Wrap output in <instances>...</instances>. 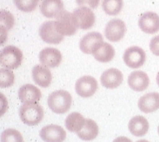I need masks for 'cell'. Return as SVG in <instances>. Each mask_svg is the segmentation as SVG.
<instances>
[{
	"instance_id": "cell-19",
	"label": "cell",
	"mask_w": 159,
	"mask_h": 142,
	"mask_svg": "<svg viewBox=\"0 0 159 142\" xmlns=\"http://www.w3.org/2000/svg\"><path fill=\"white\" fill-rule=\"evenodd\" d=\"M138 108L144 113L154 112L159 109V93L151 92L142 96L138 100Z\"/></svg>"
},
{
	"instance_id": "cell-1",
	"label": "cell",
	"mask_w": 159,
	"mask_h": 142,
	"mask_svg": "<svg viewBox=\"0 0 159 142\" xmlns=\"http://www.w3.org/2000/svg\"><path fill=\"white\" fill-rule=\"evenodd\" d=\"M72 103V97L71 94L64 90L53 91L48 99L49 108L57 114L66 113L70 109Z\"/></svg>"
},
{
	"instance_id": "cell-21",
	"label": "cell",
	"mask_w": 159,
	"mask_h": 142,
	"mask_svg": "<svg viewBox=\"0 0 159 142\" xmlns=\"http://www.w3.org/2000/svg\"><path fill=\"white\" fill-rule=\"evenodd\" d=\"M129 130L134 136H143L149 130V125L147 120L142 115L133 117L129 122Z\"/></svg>"
},
{
	"instance_id": "cell-25",
	"label": "cell",
	"mask_w": 159,
	"mask_h": 142,
	"mask_svg": "<svg viewBox=\"0 0 159 142\" xmlns=\"http://www.w3.org/2000/svg\"><path fill=\"white\" fill-rule=\"evenodd\" d=\"M123 0H102V8L109 16L118 15L123 8Z\"/></svg>"
},
{
	"instance_id": "cell-7",
	"label": "cell",
	"mask_w": 159,
	"mask_h": 142,
	"mask_svg": "<svg viewBox=\"0 0 159 142\" xmlns=\"http://www.w3.org/2000/svg\"><path fill=\"white\" fill-rule=\"evenodd\" d=\"M126 25L123 20L113 19L107 23L105 28V36L107 40L112 42H117L125 37Z\"/></svg>"
},
{
	"instance_id": "cell-33",
	"label": "cell",
	"mask_w": 159,
	"mask_h": 142,
	"mask_svg": "<svg viewBox=\"0 0 159 142\" xmlns=\"http://www.w3.org/2000/svg\"><path fill=\"white\" fill-rule=\"evenodd\" d=\"M136 142H149V141L147 140H138V141H136Z\"/></svg>"
},
{
	"instance_id": "cell-30",
	"label": "cell",
	"mask_w": 159,
	"mask_h": 142,
	"mask_svg": "<svg viewBox=\"0 0 159 142\" xmlns=\"http://www.w3.org/2000/svg\"><path fill=\"white\" fill-rule=\"evenodd\" d=\"M76 2L80 7H84V5H87L91 8L95 9L99 5L100 0H76Z\"/></svg>"
},
{
	"instance_id": "cell-11",
	"label": "cell",
	"mask_w": 159,
	"mask_h": 142,
	"mask_svg": "<svg viewBox=\"0 0 159 142\" xmlns=\"http://www.w3.org/2000/svg\"><path fill=\"white\" fill-rule=\"evenodd\" d=\"M140 29L147 34H154L159 31V16L153 12L142 14L138 20Z\"/></svg>"
},
{
	"instance_id": "cell-28",
	"label": "cell",
	"mask_w": 159,
	"mask_h": 142,
	"mask_svg": "<svg viewBox=\"0 0 159 142\" xmlns=\"http://www.w3.org/2000/svg\"><path fill=\"white\" fill-rule=\"evenodd\" d=\"M15 82V74L11 70L2 68L0 70V87L7 88L11 86Z\"/></svg>"
},
{
	"instance_id": "cell-24",
	"label": "cell",
	"mask_w": 159,
	"mask_h": 142,
	"mask_svg": "<svg viewBox=\"0 0 159 142\" xmlns=\"http://www.w3.org/2000/svg\"><path fill=\"white\" fill-rule=\"evenodd\" d=\"M86 120L79 112H72L68 115L65 119V127L68 131L76 132L81 130L84 126Z\"/></svg>"
},
{
	"instance_id": "cell-27",
	"label": "cell",
	"mask_w": 159,
	"mask_h": 142,
	"mask_svg": "<svg viewBox=\"0 0 159 142\" xmlns=\"http://www.w3.org/2000/svg\"><path fill=\"white\" fill-rule=\"evenodd\" d=\"M1 142H23V137L16 129H7L1 134Z\"/></svg>"
},
{
	"instance_id": "cell-12",
	"label": "cell",
	"mask_w": 159,
	"mask_h": 142,
	"mask_svg": "<svg viewBox=\"0 0 159 142\" xmlns=\"http://www.w3.org/2000/svg\"><path fill=\"white\" fill-rule=\"evenodd\" d=\"M39 60L41 65L48 68H55L61 63L62 54L59 49L52 47H48L39 53Z\"/></svg>"
},
{
	"instance_id": "cell-14",
	"label": "cell",
	"mask_w": 159,
	"mask_h": 142,
	"mask_svg": "<svg viewBox=\"0 0 159 142\" xmlns=\"http://www.w3.org/2000/svg\"><path fill=\"white\" fill-rule=\"evenodd\" d=\"M18 95L23 103H39L42 97V93L39 88L32 84H25L20 88Z\"/></svg>"
},
{
	"instance_id": "cell-15",
	"label": "cell",
	"mask_w": 159,
	"mask_h": 142,
	"mask_svg": "<svg viewBox=\"0 0 159 142\" xmlns=\"http://www.w3.org/2000/svg\"><path fill=\"white\" fill-rule=\"evenodd\" d=\"M128 84L134 91L142 92L148 88L149 85V78L144 71H134L128 77Z\"/></svg>"
},
{
	"instance_id": "cell-23",
	"label": "cell",
	"mask_w": 159,
	"mask_h": 142,
	"mask_svg": "<svg viewBox=\"0 0 159 142\" xmlns=\"http://www.w3.org/2000/svg\"><path fill=\"white\" fill-rule=\"evenodd\" d=\"M98 133L99 128L97 123L91 119H87L83 129L77 132V136L81 140L89 141L94 140L98 136Z\"/></svg>"
},
{
	"instance_id": "cell-29",
	"label": "cell",
	"mask_w": 159,
	"mask_h": 142,
	"mask_svg": "<svg viewBox=\"0 0 159 142\" xmlns=\"http://www.w3.org/2000/svg\"><path fill=\"white\" fill-rule=\"evenodd\" d=\"M149 49L153 55L159 56V36H156L150 40Z\"/></svg>"
},
{
	"instance_id": "cell-5",
	"label": "cell",
	"mask_w": 159,
	"mask_h": 142,
	"mask_svg": "<svg viewBox=\"0 0 159 142\" xmlns=\"http://www.w3.org/2000/svg\"><path fill=\"white\" fill-rule=\"evenodd\" d=\"M146 52L138 46H131L125 51L123 60L126 66L132 69L142 67L146 62Z\"/></svg>"
},
{
	"instance_id": "cell-20",
	"label": "cell",
	"mask_w": 159,
	"mask_h": 142,
	"mask_svg": "<svg viewBox=\"0 0 159 142\" xmlns=\"http://www.w3.org/2000/svg\"><path fill=\"white\" fill-rule=\"evenodd\" d=\"M93 57L101 63L109 62L115 56V49L113 45L107 42H101L93 51Z\"/></svg>"
},
{
	"instance_id": "cell-13",
	"label": "cell",
	"mask_w": 159,
	"mask_h": 142,
	"mask_svg": "<svg viewBox=\"0 0 159 142\" xmlns=\"http://www.w3.org/2000/svg\"><path fill=\"white\" fill-rule=\"evenodd\" d=\"M123 82V74L116 68L105 70L101 76V83L107 89L117 88Z\"/></svg>"
},
{
	"instance_id": "cell-22",
	"label": "cell",
	"mask_w": 159,
	"mask_h": 142,
	"mask_svg": "<svg viewBox=\"0 0 159 142\" xmlns=\"http://www.w3.org/2000/svg\"><path fill=\"white\" fill-rule=\"evenodd\" d=\"M15 25V17L11 12L7 11L0 12V32H1V45L7 41V32L12 29Z\"/></svg>"
},
{
	"instance_id": "cell-16",
	"label": "cell",
	"mask_w": 159,
	"mask_h": 142,
	"mask_svg": "<svg viewBox=\"0 0 159 142\" xmlns=\"http://www.w3.org/2000/svg\"><path fill=\"white\" fill-rule=\"evenodd\" d=\"M32 78L36 85L43 88H47L52 83V74L46 66L43 65H35L32 69Z\"/></svg>"
},
{
	"instance_id": "cell-18",
	"label": "cell",
	"mask_w": 159,
	"mask_h": 142,
	"mask_svg": "<svg viewBox=\"0 0 159 142\" xmlns=\"http://www.w3.org/2000/svg\"><path fill=\"white\" fill-rule=\"evenodd\" d=\"M40 12L46 18H57L64 10L62 0H42Z\"/></svg>"
},
{
	"instance_id": "cell-6",
	"label": "cell",
	"mask_w": 159,
	"mask_h": 142,
	"mask_svg": "<svg viewBox=\"0 0 159 142\" xmlns=\"http://www.w3.org/2000/svg\"><path fill=\"white\" fill-rule=\"evenodd\" d=\"M74 20L78 28L82 30L90 29L95 23V14L87 7H80L72 12Z\"/></svg>"
},
{
	"instance_id": "cell-34",
	"label": "cell",
	"mask_w": 159,
	"mask_h": 142,
	"mask_svg": "<svg viewBox=\"0 0 159 142\" xmlns=\"http://www.w3.org/2000/svg\"><path fill=\"white\" fill-rule=\"evenodd\" d=\"M157 132H158V135H159V125H158V128H157Z\"/></svg>"
},
{
	"instance_id": "cell-8",
	"label": "cell",
	"mask_w": 159,
	"mask_h": 142,
	"mask_svg": "<svg viewBox=\"0 0 159 142\" xmlns=\"http://www.w3.org/2000/svg\"><path fill=\"white\" fill-rule=\"evenodd\" d=\"M98 88V83L95 78L92 76H83L80 78L75 84V91L78 95L82 98L93 96Z\"/></svg>"
},
{
	"instance_id": "cell-32",
	"label": "cell",
	"mask_w": 159,
	"mask_h": 142,
	"mask_svg": "<svg viewBox=\"0 0 159 142\" xmlns=\"http://www.w3.org/2000/svg\"><path fill=\"white\" fill-rule=\"evenodd\" d=\"M156 82H157V85H158V86H159V72L157 73V77H156Z\"/></svg>"
},
{
	"instance_id": "cell-10",
	"label": "cell",
	"mask_w": 159,
	"mask_h": 142,
	"mask_svg": "<svg viewBox=\"0 0 159 142\" xmlns=\"http://www.w3.org/2000/svg\"><path fill=\"white\" fill-rule=\"evenodd\" d=\"M39 136L44 142H64L67 134L61 126L50 125L41 129Z\"/></svg>"
},
{
	"instance_id": "cell-31",
	"label": "cell",
	"mask_w": 159,
	"mask_h": 142,
	"mask_svg": "<svg viewBox=\"0 0 159 142\" xmlns=\"http://www.w3.org/2000/svg\"><path fill=\"white\" fill-rule=\"evenodd\" d=\"M113 142H133L132 140L129 139L128 137H125V136H119V137H116Z\"/></svg>"
},
{
	"instance_id": "cell-9",
	"label": "cell",
	"mask_w": 159,
	"mask_h": 142,
	"mask_svg": "<svg viewBox=\"0 0 159 142\" xmlns=\"http://www.w3.org/2000/svg\"><path fill=\"white\" fill-rule=\"evenodd\" d=\"M56 19L58 29L62 35L70 37L76 32L78 27L72 12L63 11Z\"/></svg>"
},
{
	"instance_id": "cell-26",
	"label": "cell",
	"mask_w": 159,
	"mask_h": 142,
	"mask_svg": "<svg viewBox=\"0 0 159 142\" xmlns=\"http://www.w3.org/2000/svg\"><path fill=\"white\" fill-rule=\"evenodd\" d=\"M39 0H14V3L20 11L26 13L33 12L36 9Z\"/></svg>"
},
{
	"instance_id": "cell-4",
	"label": "cell",
	"mask_w": 159,
	"mask_h": 142,
	"mask_svg": "<svg viewBox=\"0 0 159 142\" xmlns=\"http://www.w3.org/2000/svg\"><path fill=\"white\" fill-rule=\"evenodd\" d=\"M39 37L45 43L57 45L64 40V35L58 29L56 21H46L39 27Z\"/></svg>"
},
{
	"instance_id": "cell-3",
	"label": "cell",
	"mask_w": 159,
	"mask_h": 142,
	"mask_svg": "<svg viewBox=\"0 0 159 142\" xmlns=\"http://www.w3.org/2000/svg\"><path fill=\"white\" fill-rule=\"evenodd\" d=\"M23 58V52L19 48L14 45H7L1 51L0 64L8 70H15L21 66Z\"/></svg>"
},
{
	"instance_id": "cell-2",
	"label": "cell",
	"mask_w": 159,
	"mask_h": 142,
	"mask_svg": "<svg viewBox=\"0 0 159 142\" xmlns=\"http://www.w3.org/2000/svg\"><path fill=\"white\" fill-rule=\"evenodd\" d=\"M20 120L25 125L35 126L43 118V109L38 103H23L19 111Z\"/></svg>"
},
{
	"instance_id": "cell-17",
	"label": "cell",
	"mask_w": 159,
	"mask_h": 142,
	"mask_svg": "<svg viewBox=\"0 0 159 142\" xmlns=\"http://www.w3.org/2000/svg\"><path fill=\"white\" fill-rule=\"evenodd\" d=\"M103 41V36L97 32H91L84 36L80 41V49L85 54H92L97 45Z\"/></svg>"
}]
</instances>
